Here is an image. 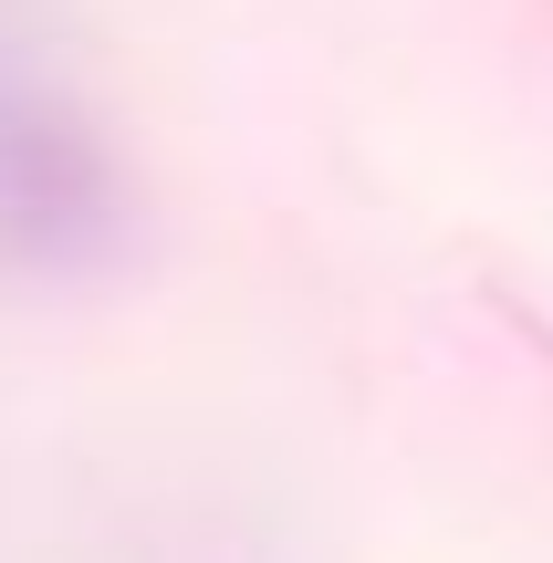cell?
I'll return each instance as SVG.
<instances>
[{"mask_svg": "<svg viewBox=\"0 0 553 563\" xmlns=\"http://www.w3.org/2000/svg\"><path fill=\"white\" fill-rule=\"evenodd\" d=\"M125 241V188L95 125L42 84L0 74V251L32 272H84Z\"/></svg>", "mask_w": 553, "mask_h": 563, "instance_id": "obj_1", "label": "cell"}]
</instances>
